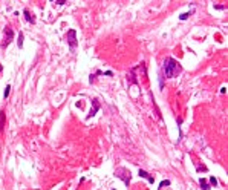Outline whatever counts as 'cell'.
<instances>
[{"label": "cell", "instance_id": "obj_1", "mask_svg": "<svg viewBox=\"0 0 228 190\" xmlns=\"http://www.w3.org/2000/svg\"><path fill=\"white\" fill-rule=\"evenodd\" d=\"M162 68H164V74H165L167 78H175V77H178V75L181 74V71H182L181 64H179L175 58H172V57H168V58L164 60Z\"/></svg>", "mask_w": 228, "mask_h": 190}, {"label": "cell", "instance_id": "obj_2", "mask_svg": "<svg viewBox=\"0 0 228 190\" xmlns=\"http://www.w3.org/2000/svg\"><path fill=\"white\" fill-rule=\"evenodd\" d=\"M66 42H67L72 48L77 46V32H75V29H69V31H67V34H66Z\"/></svg>", "mask_w": 228, "mask_h": 190}, {"label": "cell", "instance_id": "obj_3", "mask_svg": "<svg viewBox=\"0 0 228 190\" xmlns=\"http://www.w3.org/2000/svg\"><path fill=\"white\" fill-rule=\"evenodd\" d=\"M13 38H14V32H13V29H11L9 26H6V29H5V40H3V46H8V45L13 42Z\"/></svg>", "mask_w": 228, "mask_h": 190}, {"label": "cell", "instance_id": "obj_4", "mask_svg": "<svg viewBox=\"0 0 228 190\" xmlns=\"http://www.w3.org/2000/svg\"><path fill=\"white\" fill-rule=\"evenodd\" d=\"M139 176H143V178H146V179H147L149 182H152V184H153V181H155V178H153L152 175H149V173H147L146 170H141V169H139Z\"/></svg>", "mask_w": 228, "mask_h": 190}, {"label": "cell", "instance_id": "obj_5", "mask_svg": "<svg viewBox=\"0 0 228 190\" xmlns=\"http://www.w3.org/2000/svg\"><path fill=\"white\" fill-rule=\"evenodd\" d=\"M25 17H26V20L28 22H31V23H35V17L29 13V9H25Z\"/></svg>", "mask_w": 228, "mask_h": 190}, {"label": "cell", "instance_id": "obj_6", "mask_svg": "<svg viewBox=\"0 0 228 190\" xmlns=\"http://www.w3.org/2000/svg\"><path fill=\"white\" fill-rule=\"evenodd\" d=\"M98 109H100V104H98V101H96V100H93V109L90 111V114H89V118H90V117H93V115L96 114V111H98Z\"/></svg>", "mask_w": 228, "mask_h": 190}, {"label": "cell", "instance_id": "obj_7", "mask_svg": "<svg viewBox=\"0 0 228 190\" xmlns=\"http://www.w3.org/2000/svg\"><path fill=\"white\" fill-rule=\"evenodd\" d=\"M199 184H201V187H202L204 190H208V188H210V185H208V182H207V179H204V178H202V179L199 181Z\"/></svg>", "mask_w": 228, "mask_h": 190}, {"label": "cell", "instance_id": "obj_8", "mask_svg": "<svg viewBox=\"0 0 228 190\" xmlns=\"http://www.w3.org/2000/svg\"><path fill=\"white\" fill-rule=\"evenodd\" d=\"M22 46H23V34L20 32L19 34V48H22Z\"/></svg>", "mask_w": 228, "mask_h": 190}, {"label": "cell", "instance_id": "obj_9", "mask_svg": "<svg viewBox=\"0 0 228 190\" xmlns=\"http://www.w3.org/2000/svg\"><path fill=\"white\" fill-rule=\"evenodd\" d=\"M9 90H11V86H6V89H5V98H8V95H9Z\"/></svg>", "mask_w": 228, "mask_h": 190}, {"label": "cell", "instance_id": "obj_10", "mask_svg": "<svg viewBox=\"0 0 228 190\" xmlns=\"http://www.w3.org/2000/svg\"><path fill=\"white\" fill-rule=\"evenodd\" d=\"M188 17H190V13H185V14H182V16H181V20H187Z\"/></svg>", "mask_w": 228, "mask_h": 190}, {"label": "cell", "instance_id": "obj_11", "mask_svg": "<svg viewBox=\"0 0 228 190\" xmlns=\"http://www.w3.org/2000/svg\"><path fill=\"white\" fill-rule=\"evenodd\" d=\"M210 182H211L213 185H216V184H217V181H216V178H214V176H211V178H210Z\"/></svg>", "mask_w": 228, "mask_h": 190}, {"label": "cell", "instance_id": "obj_12", "mask_svg": "<svg viewBox=\"0 0 228 190\" xmlns=\"http://www.w3.org/2000/svg\"><path fill=\"white\" fill-rule=\"evenodd\" d=\"M170 184V181H162L161 182V187H165V185H168Z\"/></svg>", "mask_w": 228, "mask_h": 190}, {"label": "cell", "instance_id": "obj_13", "mask_svg": "<svg viewBox=\"0 0 228 190\" xmlns=\"http://www.w3.org/2000/svg\"><path fill=\"white\" fill-rule=\"evenodd\" d=\"M55 3H57V5H63V3H66V2H64V0H57Z\"/></svg>", "mask_w": 228, "mask_h": 190}]
</instances>
